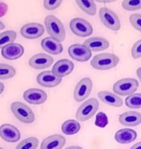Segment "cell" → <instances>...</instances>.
<instances>
[{
	"mask_svg": "<svg viewBox=\"0 0 141 149\" xmlns=\"http://www.w3.org/2000/svg\"><path fill=\"white\" fill-rule=\"evenodd\" d=\"M99 17L105 26L112 31H118L121 28V22L115 13L106 7L99 10Z\"/></svg>",
	"mask_w": 141,
	"mask_h": 149,
	"instance_id": "8992f818",
	"label": "cell"
},
{
	"mask_svg": "<svg viewBox=\"0 0 141 149\" xmlns=\"http://www.w3.org/2000/svg\"><path fill=\"white\" fill-rule=\"evenodd\" d=\"M72 32L80 37H86L90 36L93 32V28L87 21L82 18H74L70 23Z\"/></svg>",
	"mask_w": 141,
	"mask_h": 149,
	"instance_id": "52a82bcc",
	"label": "cell"
},
{
	"mask_svg": "<svg viewBox=\"0 0 141 149\" xmlns=\"http://www.w3.org/2000/svg\"><path fill=\"white\" fill-rule=\"evenodd\" d=\"M93 83L88 77L83 78L76 85L74 90V99L77 102L85 100L92 92Z\"/></svg>",
	"mask_w": 141,
	"mask_h": 149,
	"instance_id": "ba28073f",
	"label": "cell"
},
{
	"mask_svg": "<svg viewBox=\"0 0 141 149\" xmlns=\"http://www.w3.org/2000/svg\"><path fill=\"white\" fill-rule=\"evenodd\" d=\"M76 3L83 12L89 15H95L96 13V6L94 0H75Z\"/></svg>",
	"mask_w": 141,
	"mask_h": 149,
	"instance_id": "cb8c5ba5",
	"label": "cell"
},
{
	"mask_svg": "<svg viewBox=\"0 0 141 149\" xmlns=\"http://www.w3.org/2000/svg\"><path fill=\"white\" fill-rule=\"evenodd\" d=\"M38 84L44 87H54L61 83L62 78H58L52 71H44L40 73L37 77Z\"/></svg>",
	"mask_w": 141,
	"mask_h": 149,
	"instance_id": "2e32d148",
	"label": "cell"
},
{
	"mask_svg": "<svg viewBox=\"0 0 141 149\" xmlns=\"http://www.w3.org/2000/svg\"><path fill=\"white\" fill-rule=\"evenodd\" d=\"M66 149H83L82 147L81 146H70L68 148H66Z\"/></svg>",
	"mask_w": 141,
	"mask_h": 149,
	"instance_id": "74e56055",
	"label": "cell"
},
{
	"mask_svg": "<svg viewBox=\"0 0 141 149\" xmlns=\"http://www.w3.org/2000/svg\"><path fill=\"white\" fill-rule=\"evenodd\" d=\"M17 38V33L14 30H7L0 34V49L9 43H12Z\"/></svg>",
	"mask_w": 141,
	"mask_h": 149,
	"instance_id": "d4e9b609",
	"label": "cell"
},
{
	"mask_svg": "<svg viewBox=\"0 0 141 149\" xmlns=\"http://www.w3.org/2000/svg\"><path fill=\"white\" fill-rule=\"evenodd\" d=\"M0 137L7 142H17L20 139L21 133L17 128L10 124H4L0 127Z\"/></svg>",
	"mask_w": 141,
	"mask_h": 149,
	"instance_id": "7c38bea8",
	"label": "cell"
},
{
	"mask_svg": "<svg viewBox=\"0 0 141 149\" xmlns=\"http://www.w3.org/2000/svg\"><path fill=\"white\" fill-rule=\"evenodd\" d=\"M125 105L131 109L141 108V94L140 93H134L128 95L125 99Z\"/></svg>",
	"mask_w": 141,
	"mask_h": 149,
	"instance_id": "484cf974",
	"label": "cell"
},
{
	"mask_svg": "<svg viewBox=\"0 0 141 149\" xmlns=\"http://www.w3.org/2000/svg\"><path fill=\"white\" fill-rule=\"evenodd\" d=\"M24 53V47L16 43H9L1 48V55L7 60H17L22 57Z\"/></svg>",
	"mask_w": 141,
	"mask_h": 149,
	"instance_id": "4fadbf2b",
	"label": "cell"
},
{
	"mask_svg": "<svg viewBox=\"0 0 141 149\" xmlns=\"http://www.w3.org/2000/svg\"><path fill=\"white\" fill-rule=\"evenodd\" d=\"M16 70L13 66L5 63H0V80H7L14 77Z\"/></svg>",
	"mask_w": 141,
	"mask_h": 149,
	"instance_id": "4316f807",
	"label": "cell"
},
{
	"mask_svg": "<svg viewBox=\"0 0 141 149\" xmlns=\"http://www.w3.org/2000/svg\"><path fill=\"white\" fill-rule=\"evenodd\" d=\"M13 115L20 122L25 124H31L35 121V117L29 107L21 102H14L10 105Z\"/></svg>",
	"mask_w": 141,
	"mask_h": 149,
	"instance_id": "3957f363",
	"label": "cell"
},
{
	"mask_svg": "<svg viewBox=\"0 0 141 149\" xmlns=\"http://www.w3.org/2000/svg\"><path fill=\"white\" fill-rule=\"evenodd\" d=\"M119 121L125 127H136L141 123V114L134 111H126L119 116Z\"/></svg>",
	"mask_w": 141,
	"mask_h": 149,
	"instance_id": "d6986e66",
	"label": "cell"
},
{
	"mask_svg": "<svg viewBox=\"0 0 141 149\" xmlns=\"http://www.w3.org/2000/svg\"><path fill=\"white\" fill-rule=\"evenodd\" d=\"M129 22L131 26L138 32H141V15L138 13L132 14L129 17Z\"/></svg>",
	"mask_w": 141,
	"mask_h": 149,
	"instance_id": "f546056e",
	"label": "cell"
},
{
	"mask_svg": "<svg viewBox=\"0 0 141 149\" xmlns=\"http://www.w3.org/2000/svg\"><path fill=\"white\" fill-rule=\"evenodd\" d=\"M39 139L35 137H30L22 141L15 149H37Z\"/></svg>",
	"mask_w": 141,
	"mask_h": 149,
	"instance_id": "83f0119b",
	"label": "cell"
},
{
	"mask_svg": "<svg viewBox=\"0 0 141 149\" xmlns=\"http://www.w3.org/2000/svg\"><path fill=\"white\" fill-rule=\"evenodd\" d=\"M24 99L32 104H41L47 99V95L44 91L39 89H28L24 91Z\"/></svg>",
	"mask_w": 141,
	"mask_h": 149,
	"instance_id": "8fae6325",
	"label": "cell"
},
{
	"mask_svg": "<svg viewBox=\"0 0 141 149\" xmlns=\"http://www.w3.org/2000/svg\"><path fill=\"white\" fill-rule=\"evenodd\" d=\"M94 1H96V2H98V3H112V2H114V1H117V0H94Z\"/></svg>",
	"mask_w": 141,
	"mask_h": 149,
	"instance_id": "e575fe53",
	"label": "cell"
},
{
	"mask_svg": "<svg viewBox=\"0 0 141 149\" xmlns=\"http://www.w3.org/2000/svg\"><path fill=\"white\" fill-rule=\"evenodd\" d=\"M5 28V25L2 22L0 21V30H2Z\"/></svg>",
	"mask_w": 141,
	"mask_h": 149,
	"instance_id": "ab89813d",
	"label": "cell"
},
{
	"mask_svg": "<svg viewBox=\"0 0 141 149\" xmlns=\"http://www.w3.org/2000/svg\"><path fill=\"white\" fill-rule=\"evenodd\" d=\"M74 68V65L71 61L68 59H61L54 65L52 72L58 78H62L71 74Z\"/></svg>",
	"mask_w": 141,
	"mask_h": 149,
	"instance_id": "9a60e30c",
	"label": "cell"
},
{
	"mask_svg": "<svg viewBox=\"0 0 141 149\" xmlns=\"http://www.w3.org/2000/svg\"><path fill=\"white\" fill-rule=\"evenodd\" d=\"M122 7L127 11L138 10L141 8V0H123Z\"/></svg>",
	"mask_w": 141,
	"mask_h": 149,
	"instance_id": "f1b7e54d",
	"label": "cell"
},
{
	"mask_svg": "<svg viewBox=\"0 0 141 149\" xmlns=\"http://www.w3.org/2000/svg\"><path fill=\"white\" fill-rule=\"evenodd\" d=\"M138 86V81L135 78H123L114 84L113 91L116 94L125 96L136 92Z\"/></svg>",
	"mask_w": 141,
	"mask_h": 149,
	"instance_id": "5b68a950",
	"label": "cell"
},
{
	"mask_svg": "<svg viewBox=\"0 0 141 149\" xmlns=\"http://www.w3.org/2000/svg\"><path fill=\"white\" fill-rule=\"evenodd\" d=\"M41 45L43 50L53 55L61 54L64 49L61 42L57 41L52 37L44 38L41 41Z\"/></svg>",
	"mask_w": 141,
	"mask_h": 149,
	"instance_id": "ffe728a7",
	"label": "cell"
},
{
	"mask_svg": "<svg viewBox=\"0 0 141 149\" xmlns=\"http://www.w3.org/2000/svg\"><path fill=\"white\" fill-rule=\"evenodd\" d=\"M54 59L49 55L39 53L32 56L29 60V65L35 70H43L52 65Z\"/></svg>",
	"mask_w": 141,
	"mask_h": 149,
	"instance_id": "5bb4252c",
	"label": "cell"
},
{
	"mask_svg": "<svg viewBox=\"0 0 141 149\" xmlns=\"http://www.w3.org/2000/svg\"><path fill=\"white\" fill-rule=\"evenodd\" d=\"M45 32L44 27L39 23H28L21 28L20 33L22 37L27 39H36L43 35Z\"/></svg>",
	"mask_w": 141,
	"mask_h": 149,
	"instance_id": "30bf717a",
	"label": "cell"
},
{
	"mask_svg": "<svg viewBox=\"0 0 141 149\" xmlns=\"http://www.w3.org/2000/svg\"><path fill=\"white\" fill-rule=\"evenodd\" d=\"M108 124V118L106 114L103 112H100L97 114L96 120H95V125L97 127L101 128L105 127Z\"/></svg>",
	"mask_w": 141,
	"mask_h": 149,
	"instance_id": "1f68e13d",
	"label": "cell"
},
{
	"mask_svg": "<svg viewBox=\"0 0 141 149\" xmlns=\"http://www.w3.org/2000/svg\"><path fill=\"white\" fill-rule=\"evenodd\" d=\"M98 97L103 102L114 107H121L123 104V100L119 95L107 91H101L98 93Z\"/></svg>",
	"mask_w": 141,
	"mask_h": 149,
	"instance_id": "44dd1931",
	"label": "cell"
},
{
	"mask_svg": "<svg viewBox=\"0 0 141 149\" xmlns=\"http://www.w3.org/2000/svg\"><path fill=\"white\" fill-rule=\"evenodd\" d=\"M0 149H4V148H1V147H0Z\"/></svg>",
	"mask_w": 141,
	"mask_h": 149,
	"instance_id": "60d3db41",
	"label": "cell"
},
{
	"mask_svg": "<svg viewBox=\"0 0 141 149\" xmlns=\"http://www.w3.org/2000/svg\"><path fill=\"white\" fill-rule=\"evenodd\" d=\"M99 102L96 98H90L85 101L79 107L76 113V118L80 122H85L93 117L98 109Z\"/></svg>",
	"mask_w": 141,
	"mask_h": 149,
	"instance_id": "277c9868",
	"label": "cell"
},
{
	"mask_svg": "<svg viewBox=\"0 0 141 149\" xmlns=\"http://www.w3.org/2000/svg\"><path fill=\"white\" fill-rule=\"evenodd\" d=\"M83 45L91 52H101L105 50L110 47V42L105 38L92 37L85 41Z\"/></svg>",
	"mask_w": 141,
	"mask_h": 149,
	"instance_id": "ac0fdd59",
	"label": "cell"
},
{
	"mask_svg": "<svg viewBox=\"0 0 141 149\" xmlns=\"http://www.w3.org/2000/svg\"><path fill=\"white\" fill-rule=\"evenodd\" d=\"M129 149H141V142H138L134 146H132Z\"/></svg>",
	"mask_w": 141,
	"mask_h": 149,
	"instance_id": "d590c367",
	"label": "cell"
},
{
	"mask_svg": "<svg viewBox=\"0 0 141 149\" xmlns=\"http://www.w3.org/2000/svg\"><path fill=\"white\" fill-rule=\"evenodd\" d=\"M66 139L61 135H50L42 141L41 149H61L66 144Z\"/></svg>",
	"mask_w": 141,
	"mask_h": 149,
	"instance_id": "e0dca14e",
	"label": "cell"
},
{
	"mask_svg": "<svg viewBox=\"0 0 141 149\" xmlns=\"http://www.w3.org/2000/svg\"><path fill=\"white\" fill-rule=\"evenodd\" d=\"M131 56L134 59H138L141 57V40H138L133 45Z\"/></svg>",
	"mask_w": 141,
	"mask_h": 149,
	"instance_id": "d6a6232c",
	"label": "cell"
},
{
	"mask_svg": "<svg viewBox=\"0 0 141 149\" xmlns=\"http://www.w3.org/2000/svg\"><path fill=\"white\" fill-rule=\"evenodd\" d=\"M119 57L111 53H102L93 57L90 65L98 70H109L119 63Z\"/></svg>",
	"mask_w": 141,
	"mask_h": 149,
	"instance_id": "7a4b0ae2",
	"label": "cell"
},
{
	"mask_svg": "<svg viewBox=\"0 0 141 149\" xmlns=\"http://www.w3.org/2000/svg\"><path fill=\"white\" fill-rule=\"evenodd\" d=\"M137 137V133L134 130L130 129H123L116 133V141L119 144H127L134 142Z\"/></svg>",
	"mask_w": 141,
	"mask_h": 149,
	"instance_id": "7402d4cb",
	"label": "cell"
},
{
	"mask_svg": "<svg viewBox=\"0 0 141 149\" xmlns=\"http://www.w3.org/2000/svg\"><path fill=\"white\" fill-rule=\"evenodd\" d=\"M4 89H5V86H4V85H3V83L0 82V95L3 93Z\"/></svg>",
	"mask_w": 141,
	"mask_h": 149,
	"instance_id": "8d00e7d4",
	"label": "cell"
},
{
	"mask_svg": "<svg viewBox=\"0 0 141 149\" xmlns=\"http://www.w3.org/2000/svg\"><path fill=\"white\" fill-rule=\"evenodd\" d=\"M81 129V125L75 120H68L65 121L61 126L62 132L68 135L77 134Z\"/></svg>",
	"mask_w": 141,
	"mask_h": 149,
	"instance_id": "603a6c76",
	"label": "cell"
},
{
	"mask_svg": "<svg viewBox=\"0 0 141 149\" xmlns=\"http://www.w3.org/2000/svg\"><path fill=\"white\" fill-rule=\"evenodd\" d=\"M8 5L3 2H0V18L4 16L7 13L8 11Z\"/></svg>",
	"mask_w": 141,
	"mask_h": 149,
	"instance_id": "836d02e7",
	"label": "cell"
},
{
	"mask_svg": "<svg viewBox=\"0 0 141 149\" xmlns=\"http://www.w3.org/2000/svg\"><path fill=\"white\" fill-rule=\"evenodd\" d=\"M45 26L50 37L62 42L66 39V30L59 19L54 15H47L44 20Z\"/></svg>",
	"mask_w": 141,
	"mask_h": 149,
	"instance_id": "6da1fadb",
	"label": "cell"
},
{
	"mask_svg": "<svg viewBox=\"0 0 141 149\" xmlns=\"http://www.w3.org/2000/svg\"><path fill=\"white\" fill-rule=\"evenodd\" d=\"M63 0H44L43 6L47 10H54L61 4Z\"/></svg>",
	"mask_w": 141,
	"mask_h": 149,
	"instance_id": "4dcf8cb0",
	"label": "cell"
},
{
	"mask_svg": "<svg viewBox=\"0 0 141 149\" xmlns=\"http://www.w3.org/2000/svg\"><path fill=\"white\" fill-rule=\"evenodd\" d=\"M140 72H141V68H139L138 70H137V71H136L137 76H138V77L139 79H140Z\"/></svg>",
	"mask_w": 141,
	"mask_h": 149,
	"instance_id": "f35d334b",
	"label": "cell"
},
{
	"mask_svg": "<svg viewBox=\"0 0 141 149\" xmlns=\"http://www.w3.org/2000/svg\"><path fill=\"white\" fill-rule=\"evenodd\" d=\"M68 54L74 60L86 62L92 57V52L83 44H74L68 48Z\"/></svg>",
	"mask_w": 141,
	"mask_h": 149,
	"instance_id": "9c48e42d",
	"label": "cell"
}]
</instances>
